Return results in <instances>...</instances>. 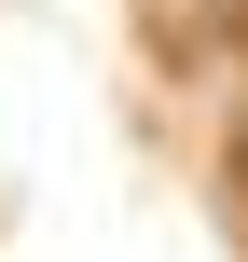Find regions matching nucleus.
Wrapping results in <instances>:
<instances>
[{"label":"nucleus","mask_w":248,"mask_h":262,"mask_svg":"<svg viewBox=\"0 0 248 262\" xmlns=\"http://www.w3.org/2000/svg\"><path fill=\"white\" fill-rule=\"evenodd\" d=\"M235 180H248V138H235Z\"/></svg>","instance_id":"nucleus-1"},{"label":"nucleus","mask_w":248,"mask_h":262,"mask_svg":"<svg viewBox=\"0 0 248 262\" xmlns=\"http://www.w3.org/2000/svg\"><path fill=\"white\" fill-rule=\"evenodd\" d=\"M235 41H248V14H235Z\"/></svg>","instance_id":"nucleus-2"}]
</instances>
